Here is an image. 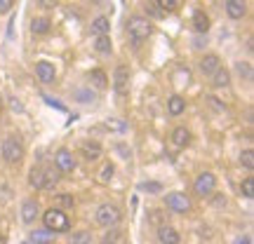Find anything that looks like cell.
<instances>
[{
    "label": "cell",
    "instance_id": "cell-26",
    "mask_svg": "<svg viewBox=\"0 0 254 244\" xmlns=\"http://www.w3.org/2000/svg\"><path fill=\"white\" fill-rule=\"evenodd\" d=\"M92 235L87 230H80V233H73L71 235V244H90Z\"/></svg>",
    "mask_w": 254,
    "mask_h": 244
},
{
    "label": "cell",
    "instance_id": "cell-3",
    "mask_svg": "<svg viewBox=\"0 0 254 244\" xmlns=\"http://www.w3.org/2000/svg\"><path fill=\"white\" fill-rule=\"evenodd\" d=\"M43 221H45V230H50V233H66L68 228H71V221H68V216L64 214L62 209H47L45 216H43Z\"/></svg>",
    "mask_w": 254,
    "mask_h": 244
},
{
    "label": "cell",
    "instance_id": "cell-20",
    "mask_svg": "<svg viewBox=\"0 0 254 244\" xmlns=\"http://www.w3.org/2000/svg\"><path fill=\"white\" fill-rule=\"evenodd\" d=\"M52 240H55V233H50V230H45V228L31 233V242L33 244H50Z\"/></svg>",
    "mask_w": 254,
    "mask_h": 244
},
{
    "label": "cell",
    "instance_id": "cell-23",
    "mask_svg": "<svg viewBox=\"0 0 254 244\" xmlns=\"http://www.w3.org/2000/svg\"><path fill=\"white\" fill-rule=\"evenodd\" d=\"M94 49L99 52V54H111V49H113V43H111L109 36H99L94 40Z\"/></svg>",
    "mask_w": 254,
    "mask_h": 244
},
{
    "label": "cell",
    "instance_id": "cell-13",
    "mask_svg": "<svg viewBox=\"0 0 254 244\" xmlns=\"http://www.w3.org/2000/svg\"><path fill=\"white\" fill-rule=\"evenodd\" d=\"M226 12H228V17L231 19H243L245 17V12H247V7H245V2H240V0H226Z\"/></svg>",
    "mask_w": 254,
    "mask_h": 244
},
{
    "label": "cell",
    "instance_id": "cell-17",
    "mask_svg": "<svg viewBox=\"0 0 254 244\" xmlns=\"http://www.w3.org/2000/svg\"><path fill=\"white\" fill-rule=\"evenodd\" d=\"M73 101H78V103H94L97 94L90 87H78V90H73Z\"/></svg>",
    "mask_w": 254,
    "mask_h": 244
},
{
    "label": "cell",
    "instance_id": "cell-39",
    "mask_svg": "<svg viewBox=\"0 0 254 244\" xmlns=\"http://www.w3.org/2000/svg\"><path fill=\"white\" fill-rule=\"evenodd\" d=\"M247 242H250V237H243V240H238L236 244H247Z\"/></svg>",
    "mask_w": 254,
    "mask_h": 244
},
{
    "label": "cell",
    "instance_id": "cell-21",
    "mask_svg": "<svg viewBox=\"0 0 254 244\" xmlns=\"http://www.w3.org/2000/svg\"><path fill=\"white\" fill-rule=\"evenodd\" d=\"M184 108H186V101L182 99V97H170V101H167V110L172 113V115H182L184 113Z\"/></svg>",
    "mask_w": 254,
    "mask_h": 244
},
{
    "label": "cell",
    "instance_id": "cell-40",
    "mask_svg": "<svg viewBox=\"0 0 254 244\" xmlns=\"http://www.w3.org/2000/svg\"><path fill=\"white\" fill-rule=\"evenodd\" d=\"M0 244H5V235H0Z\"/></svg>",
    "mask_w": 254,
    "mask_h": 244
},
{
    "label": "cell",
    "instance_id": "cell-18",
    "mask_svg": "<svg viewBox=\"0 0 254 244\" xmlns=\"http://www.w3.org/2000/svg\"><path fill=\"white\" fill-rule=\"evenodd\" d=\"M193 28H195V33H207L209 31V17L205 12H195L193 14Z\"/></svg>",
    "mask_w": 254,
    "mask_h": 244
},
{
    "label": "cell",
    "instance_id": "cell-32",
    "mask_svg": "<svg viewBox=\"0 0 254 244\" xmlns=\"http://www.w3.org/2000/svg\"><path fill=\"white\" fill-rule=\"evenodd\" d=\"M158 7H160V9H167V12H172V9L179 7V0H160V2H158Z\"/></svg>",
    "mask_w": 254,
    "mask_h": 244
},
{
    "label": "cell",
    "instance_id": "cell-4",
    "mask_svg": "<svg viewBox=\"0 0 254 244\" xmlns=\"http://www.w3.org/2000/svg\"><path fill=\"white\" fill-rule=\"evenodd\" d=\"M0 153H2V157H5V162L17 164L19 160L24 157V146H21V141H19L17 136H7V139L2 141Z\"/></svg>",
    "mask_w": 254,
    "mask_h": 244
},
{
    "label": "cell",
    "instance_id": "cell-24",
    "mask_svg": "<svg viewBox=\"0 0 254 244\" xmlns=\"http://www.w3.org/2000/svg\"><path fill=\"white\" fill-rule=\"evenodd\" d=\"M90 80H92V85H94L97 90H106V87H109V78H106V73L104 71H92Z\"/></svg>",
    "mask_w": 254,
    "mask_h": 244
},
{
    "label": "cell",
    "instance_id": "cell-29",
    "mask_svg": "<svg viewBox=\"0 0 254 244\" xmlns=\"http://www.w3.org/2000/svg\"><path fill=\"white\" fill-rule=\"evenodd\" d=\"M240 190H243V195H245V197L252 199L254 197V179H245L243 186H240Z\"/></svg>",
    "mask_w": 254,
    "mask_h": 244
},
{
    "label": "cell",
    "instance_id": "cell-31",
    "mask_svg": "<svg viewBox=\"0 0 254 244\" xmlns=\"http://www.w3.org/2000/svg\"><path fill=\"white\" fill-rule=\"evenodd\" d=\"M57 204H59L62 209H71L73 207V197L71 195H66V193H64V195H57Z\"/></svg>",
    "mask_w": 254,
    "mask_h": 244
},
{
    "label": "cell",
    "instance_id": "cell-5",
    "mask_svg": "<svg viewBox=\"0 0 254 244\" xmlns=\"http://www.w3.org/2000/svg\"><path fill=\"white\" fill-rule=\"evenodd\" d=\"M118 221H120V209L116 204H101L97 209V223L99 226L111 228V226H116Z\"/></svg>",
    "mask_w": 254,
    "mask_h": 244
},
{
    "label": "cell",
    "instance_id": "cell-36",
    "mask_svg": "<svg viewBox=\"0 0 254 244\" xmlns=\"http://www.w3.org/2000/svg\"><path fill=\"white\" fill-rule=\"evenodd\" d=\"M12 9V0H0V14H5Z\"/></svg>",
    "mask_w": 254,
    "mask_h": 244
},
{
    "label": "cell",
    "instance_id": "cell-6",
    "mask_svg": "<svg viewBox=\"0 0 254 244\" xmlns=\"http://www.w3.org/2000/svg\"><path fill=\"white\" fill-rule=\"evenodd\" d=\"M165 202H167V207L172 209V211H177V214H186L190 207L189 197H186L184 193H170V195L165 197Z\"/></svg>",
    "mask_w": 254,
    "mask_h": 244
},
{
    "label": "cell",
    "instance_id": "cell-38",
    "mask_svg": "<svg viewBox=\"0 0 254 244\" xmlns=\"http://www.w3.org/2000/svg\"><path fill=\"white\" fill-rule=\"evenodd\" d=\"M214 204H217V207H221V204H226V199H224V195H217V199H214Z\"/></svg>",
    "mask_w": 254,
    "mask_h": 244
},
{
    "label": "cell",
    "instance_id": "cell-9",
    "mask_svg": "<svg viewBox=\"0 0 254 244\" xmlns=\"http://www.w3.org/2000/svg\"><path fill=\"white\" fill-rule=\"evenodd\" d=\"M158 237H160L163 244H179V240H182V235L172 226H160L158 228Z\"/></svg>",
    "mask_w": 254,
    "mask_h": 244
},
{
    "label": "cell",
    "instance_id": "cell-28",
    "mask_svg": "<svg viewBox=\"0 0 254 244\" xmlns=\"http://www.w3.org/2000/svg\"><path fill=\"white\" fill-rule=\"evenodd\" d=\"M120 235H123L120 230H116V228H111L109 233H106V235L101 237V244H116V242L120 240Z\"/></svg>",
    "mask_w": 254,
    "mask_h": 244
},
{
    "label": "cell",
    "instance_id": "cell-27",
    "mask_svg": "<svg viewBox=\"0 0 254 244\" xmlns=\"http://www.w3.org/2000/svg\"><path fill=\"white\" fill-rule=\"evenodd\" d=\"M240 164H243V167H247V169H254V153L250 150V148L240 153Z\"/></svg>",
    "mask_w": 254,
    "mask_h": 244
},
{
    "label": "cell",
    "instance_id": "cell-8",
    "mask_svg": "<svg viewBox=\"0 0 254 244\" xmlns=\"http://www.w3.org/2000/svg\"><path fill=\"white\" fill-rule=\"evenodd\" d=\"M55 164L59 167V169H62V172H73V169H75V160H73V153H71V150H66V148L57 150Z\"/></svg>",
    "mask_w": 254,
    "mask_h": 244
},
{
    "label": "cell",
    "instance_id": "cell-2",
    "mask_svg": "<svg viewBox=\"0 0 254 244\" xmlns=\"http://www.w3.org/2000/svg\"><path fill=\"white\" fill-rule=\"evenodd\" d=\"M151 31H153V26H151V24H148V19H144V17H132L129 19V24H127L129 43H132L134 47L141 45L146 38L151 36Z\"/></svg>",
    "mask_w": 254,
    "mask_h": 244
},
{
    "label": "cell",
    "instance_id": "cell-16",
    "mask_svg": "<svg viewBox=\"0 0 254 244\" xmlns=\"http://www.w3.org/2000/svg\"><path fill=\"white\" fill-rule=\"evenodd\" d=\"M172 144L177 146V148H186V146L190 144V132L186 127H177L172 132Z\"/></svg>",
    "mask_w": 254,
    "mask_h": 244
},
{
    "label": "cell",
    "instance_id": "cell-15",
    "mask_svg": "<svg viewBox=\"0 0 254 244\" xmlns=\"http://www.w3.org/2000/svg\"><path fill=\"white\" fill-rule=\"evenodd\" d=\"M113 82H116V90L118 92L127 90V85H129V71H127V66H118V68H116Z\"/></svg>",
    "mask_w": 254,
    "mask_h": 244
},
{
    "label": "cell",
    "instance_id": "cell-33",
    "mask_svg": "<svg viewBox=\"0 0 254 244\" xmlns=\"http://www.w3.org/2000/svg\"><path fill=\"white\" fill-rule=\"evenodd\" d=\"M238 73L243 75V78H252V68H250V63H238Z\"/></svg>",
    "mask_w": 254,
    "mask_h": 244
},
{
    "label": "cell",
    "instance_id": "cell-11",
    "mask_svg": "<svg viewBox=\"0 0 254 244\" xmlns=\"http://www.w3.org/2000/svg\"><path fill=\"white\" fill-rule=\"evenodd\" d=\"M38 218V204L36 199H26L24 204H21V221L24 223H33Z\"/></svg>",
    "mask_w": 254,
    "mask_h": 244
},
{
    "label": "cell",
    "instance_id": "cell-35",
    "mask_svg": "<svg viewBox=\"0 0 254 244\" xmlns=\"http://www.w3.org/2000/svg\"><path fill=\"white\" fill-rule=\"evenodd\" d=\"M146 9H148L153 17H163V12H160V7H158V2H146Z\"/></svg>",
    "mask_w": 254,
    "mask_h": 244
},
{
    "label": "cell",
    "instance_id": "cell-10",
    "mask_svg": "<svg viewBox=\"0 0 254 244\" xmlns=\"http://www.w3.org/2000/svg\"><path fill=\"white\" fill-rule=\"evenodd\" d=\"M219 68H221V61H219L217 54H207L202 61H200V71L205 73V75H214Z\"/></svg>",
    "mask_w": 254,
    "mask_h": 244
},
{
    "label": "cell",
    "instance_id": "cell-25",
    "mask_svg": "<svg viewBox=\"0 0 254 244\" xmlns=\"http://www.w3.org/2000/svg\"><path fill=\"white\" fill-rule=\"evenodd\" d=\"M50 26H52V24H50V19H45V17H38V19H33V21H31V31H33V33H38V36H40V33H47V31H50Z\"/></svg>",
    "mask_w": 254,
    "mask_h": 244
},
{
    "label": "cell",
    "instance_id": "cell-14",
    "mask_svg": "<svg viewBox=\"0 0 254 244\" xmlns=\"http://www.w3.org/2000/svg\"><path fill=\"white\" fill-rule=\"evenodd\" d=\"M36 73H38V78L43 82H52L55 80V66L50 61H38L36 63Z\"/></svg>",
    "mask_w": 254,
    "mask_h": 244
},
{
    "label": "cell",
    "instance_id": "cell-7",
    "mask_svg": "<svg viewBox=\"0 0 254 244\" xmlns=\"http://www.w3.org/2000/svg\"><path fill=\"white\" fill-rule=\"evenodd\" d=\"M214 183H217V179H214V174H209V172L200 174L198 179H195V193L205 197V195H209V193L214 190Z\"/></svg>",
    "mask_w": 254,
    "mask_h": 244
},
{
    "label": "cell",
    "instance_id": "cell-34",
    "mask_svg": "<svg viewBox=\"0 0 254 244\" xmlns=\"http://www.w3.org/2000/svg\"><path fill=\"white\" fill-rule=\"evenodd\" d=\"M141 190H148V193H160L163 186H160V183H141Z\"/></svg>",
    "mask_w": 254,
    "mask_h": 244
},
{
    "label": "cell",
    "instance_id": "cell-30",
    "mask_svg": "<svg viewBox=\"0 0 254 244\" xmlns=\"http://www.w3.org/2000/svg\"><path fill=\"white\" fill-rule=\"evenodd\" d=\"M113 174H116V167H113V164H106V167L101 169L99 179H101V181H104V183H109L111 179H113Z\"/></svg>",
    "mask_w": 254,
    "mask_h": 244
},
{
    "label": "cell",
    "instance_id": "cell-41",
    "mask_svg": "<svg viewBox=\"0 0 254 244\" xmlns=\"http://www.w3.org/2000/svg\"><path fill=\"white\" fill-rule=\"evenodd\" d=\"M0 108H2V101H0Z\"/></svg>",
    "mask_w": 254,
    "mask_h": 244
},
{
    "label": "cell",
    "instance_id": "cell-1",
    "mask_svg": "<svg viewBox=\"0 0 254 244\" xmlns=\"http://www.w3.org/2000/svg\"><path fill=\"white\" fill-rule=\"evenodd\" d=\"M31 186L38 190H50L55 188L57 181H59V174L55 169H50V167H36V169H31Z\"/></svg>",
    "mask_w": 254,
    "mask_h": 244
},
{
    "label": "cell",
    "instance_id": "cell-37",
    "mask_svg": "<svg viewBox=\"0 0 254 244\" xmlns=\"http://www.w3.org/2000/svg\"><path fill=\"white\" fill-rule=\"evenodd\" d=\"M163 214H160V211H153V214H151V221H153V223H160V221H163Z\"/></svg>",
    "mask_w": 254,
    "mask_h": 244
},
{
    "label": "cell",
    "instance_id": "cell-19",
    "mask_svg": "<svg viewBox=\"0 0 254 244\" xmlns=\"http://www.w3.org/2000/svg\"><path fill=\"white\" fill-rule=\"evenodd\" d=\"M109 28H111L109 17H97L94 21H92V33H97V38L109 36Z\"/></svg>",
    "mask_w": 254,
    "mask_h": 244
},
{
    "label": "cell",
    "instance_id": "cell-12",
    "mask_svg": "<svg viewBox=\"0 0 254 244\" xmlns=\"http://www.w3.org/2000/svg\"><path fill=\"white\" fill-rule=\"evenodd\" d=\"M80 153L85 160H90V162H94V160H99V155H101V146L97 144V141H85L80 148Z\"/></svg>",
    "mask_w": 254,
    "mask_h": 244
},
{
    "label": "cell",
    "instance_id": "cell-22",
    "mask_svg": "<svg viewBox=\"0 0 254 244\" xmlns=\"http://www.w3.org/2000/svg\"><path fill=\"white\" fill-rule=\"evenodd\" d=\"M212 85H214V87H228V85H231V75H228L226 68H219V71L212 75Z\"/></svg>",
    "mask_w": 254,
    "mask_h": 244
}]
</instances>
